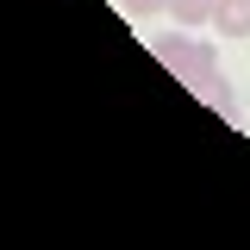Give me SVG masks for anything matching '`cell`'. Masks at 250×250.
<instances>
[{
  "label": "cell",
  "mask_w": 250,
  "mask_h": 250,
  "mask_svg": "<svg viewBox=\"0 0 250 250\" xmlns=\"http://www.w3.org/2000/svg\"><path fill=\"white\" fill-rule=\"evenodd\" d=\"M150 50H156V62H163V69H175V82H188V88L213 106V113L238 119V94H231V82H219V57H213V44L188 38V25H182V31H156Z\"/></svg>",
  "instance_id": "1"
},
{
  "label": "cell",
  "mask_w": 250,
  "mask_h": 250,
  "mask_svg": "<svg viewBox=\"0 0 250 250\" xmlns=\"http://www.w3.org/2000/svg\"><path fill=\"white\" fill-rule=\"evenodd\" d=\"M213 25L225 38H250V0H219L213 6Z\"/></svg>",
  "instance_id": "2"
},
{
  "label": "cell",
  "mask_w": 250,
  "mask_h": 250,
  "mask_svg": "<svg viewBox=\"0 0 250 250\" xmlns=\"http://www.w3.org/2000/svg\"><path fill=\"white\" fill-rule=\"evenodd\" d=\"M169 6H175V25L200 31V25H213V6H219V0H169Z\"/></svg>",
  "instance_id": "3"
},
{
  "label": "cell",
  "mask_w": 250,
  "mask_h": 250,
  "mask_svg": "<svg viewBox=\"0 0 250 250\" xmlns=\"http://www.w3.org/2000/svg\"><path fill=\"white\" fill-rule=\"evenodd\" d=\"M163 6H169V0H125V13H131V19H156Z\"/></svg>",
  "instance_id": "4"
}]
</instances>
